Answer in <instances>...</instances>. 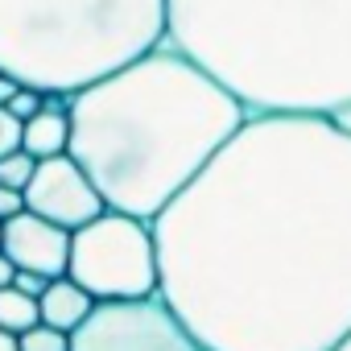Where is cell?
Returning a JSON list of instances; mask_svg holds the SVG:
<instances>
[{
    "mask_svg": "<svg viewBox=\"0 0 351 351\" xmlns=\"http://www.w3.org/2000/svg\"><path fill=\"white\" fill-rule=\"evenodd\" d=\"M13 277H17V265H13L5 252H0V289H5V285H13Z\"/></svg>",
    "mask_w": 351,
    "mask_h": 351,
    "instance_id": "obj_19",
    "label": "cell"
},
{
    "mask_svg": "<svg viewBox=\"0 0 351 351\" xmlns=\"http://www.w3.org/2000/svg\"><path fill=\"white\" fill-rule=\"evenodd\" d=\"M25 211L42 215V219H50V223L66 228V232H75V228L91 223V219H95L99 211H108V207H104L95 182L87 178V169H83L71 153H58V157L38 161L34 178H29V186H25Z\"/></svg>",
    "mask_w": 351,
    "mask_h": 351,
    "instance_id": "obj_7",
    "label": "cell"
},
{
    "mask_svg": "<svg viewBox=\"0 0 351 351\" xmlns=\"http://www.w3.org/2000/svg\"><path fill=\"white\" fill-rule=\"evenodd\" d=\"M21 87H25V83H17L13 75H0V108H5V104H9V99L21 91Z\"/></svg>",
    "mask_w": 351,
    "mask_h": 351,
    "instance_id": "obj_18",
    "label": "cell"
},
{
    "mask_svg": "<svg viewBox=\"0 0 351 351\" xmlns=\"http://www.w3.org/2000/svg\"><path fill=\"white\" fill-rule=\"evenodd\" d=\"M71 145V116H66V95H42V108L21 124V149L34 161L58 157Z\"/></svg>",
    "mask_w": 351,
    "mask_h": 351,
    "instance_id": "obj_9",
    "label": "cell"
},
{
    "mask_svg": "<svg viewBox=\"0 0 351 351\" xmlns=\"http://www.w3.org/2000/svg\"><path fill=\"white\" fill-rule=\"evenodd\" d=\"M13 149H21V120L9 108H0V157Z\"/></svg>",
    "mask_w": 351,
    "mask_h": 351,
    "instance_id": "obj_14",
    "label": "cell"
},
{
    "mask_svg": "<svg viewBox=\"0 0 351 351\" xmlns=\"http://www.w3.org/2000/svg\"><path fill=\"white\" fill-rule=\"evenodd\" d=\"M66 153L104 207L157 219L248 120V108L178 46H153L66 99Z\"/></svg>",
    "mask_w": 351,
    "mask_h": 351,
    "instance_id": "obj_2",
    "label": "cell"
},
{
    "mask_svg": "<svg viewBox=\"0 0 351 351\" xmlns=\"http://www.w3.org/2000/svg\"><path fill=\"white\" fill-rule=\"evenodd\" d=\"M25 211V191H13V186H0V223L13 219Z\"/></svg>",
    "mask_w": 351,
    "mask_h": 351,
    "instance_id": "obj_16",
    "label": "cell"
},
{
    "mask_svg": "<svg viewBox=\"0 0 351 351\" xmlns=\"http://www.w3.org/2000/svg\"><path fill=\"white\" fill-rule=\"evenodd\" d=\"M91 310H95V298H91L79 281H71L66 273H62V277H50V285H46L42 298H38L42 322L54 326V330H66V335H71Z\"/></svg>",
    "mask_w": 351,
    "mask_h": 351,
    "instance_id": "obj_10",
    "label": "cell"
},
{
    "mask_svg": "<svg viewBox=\"0 0 351 351\" xmlns=\"http://www.w3.org/2000/svg\"><path fill=\"white\" fill-rule=\"evenodd\" d=\"M335 351H351V335H347V339H343V343H339Z\"/></svg>",
    "mask_w": 351,
    "mask_h": 351,
    "instance_id": "obj_21",
    "label": "cell"
},
{
    "mask_svg": "<svg viewBox=\"0 0 351 351\" xmlns=\"http://www.w3.org/2000/svg\"><path fill=\"white\" fill-rule=\"evenodd\" d=\"M165 34V0H0V75L71 99Z\"/></svg>",
    "mask_w": 351,
    "mask_h": 351,
    "instance_id": "obj_4",
    "label": "cell"
},
{
    "mask_svg": "<svg viewBox=\"0 0 351 351\" xmlns=\"http://www.w3.org/2000/svg\"><path fill=\"white\" fill-rule=\"evenodd\" d=\"M42 314H38V298L17 289V285H5L0 289V330H9V335H21L29 326H38Z\"/></svg>",
    "mask_w": 351,
    "mask_h": 351,
    "instance_id": "obj_11",
    "label": "cell"
},
{
    "mask_svg": "<svg viewBox=\"0 0 351 351\" xmlns=\"http://www.w3.org/2000/svg\"><path fill=\"white\" fill-rule=\"evenodd\" d=\"M0 252H5L17 269L42 273V277H62L66 273V256H71V232L21 211L13 219H5V232H0Z\"/></svg>",
    "mask_w": 351,
    "mask_h": 351,
    "instance_id": "obj_8",
    "label": "cell"
},
{
    "mask_svg": "<svg viewBox=\"0 0 351 351\" xmlns=\"http://www.w3.org/2000/svg\"><path fill=\"white\" fill-rule=\"evenodd\" d=\"M0 351H21V347H17V335H9V330H0Z\"/></svg>",
    "mask_w": 351,
    "mask_h": 351,
    "instance_id": "obj_20",
    "label": "cell"
},
{
    "mask_svg": "<svg viewBox=\"0 0 351 351\" xmlns=\"http://www.w3.org/2000/svg\"><path fill=\"white\" fill-rule=\"evenodd\" d=\"M165 42L248 112L351 108V0H165Z\"/></svg>",
    "mask_w": 351,
    "mask_h": 351,
    "instance_id": "obj_3",
    "label": "cell"
},
{
    "mask_svg": "<svg viewBox=\"0 0 351 351\" xmlns=\"http://www.w3.org/2000/svg\"><path fill=\"white\" fill-rule=\"evenodd\" d=\"M66 277L79 281L95 302L153 298L161 289L153 223L112 207L99 211L91 223L71 232Z\"/></svg>",
    "mask_w": 351,
    "mask_h": 351,
    "instance_id": "obj_5",
    "label": "cell"
},
{
    "mask_svg": "<svg viewBox=\"0 0 351 351\" xmlns=\"http://www.w3.org/2000/svg\"><path fill=\"white\" fill-rule=\"evenodd\" d=\"M34 169H38V161H34L25 149H13V153H5V157H0V186L25 191V186H29V178H34Z\"/></svg>",
    "mask_w": 351,
    "mask_h": 351,
    "instance_id": "obj_12",
    "label": "cell"
},
{
    "mask_svg": "<svg viewBox=\"0 0 351 351\" xmlns=\"http://www.w3.org/2000/svg\"><path fill=\"white\" fill-rule=\"evenodd\" d=\"M71 351H207L161 293L132 302H95L71 330Z\"/></svg>",
    "mask_w": 351,
    "mask_h": 351,
    "instance_id": "obj_6",
    "label": "cell"
},
{
    "mask_svg": "<svg viewBox=\"0 0 351 351\" xmlns=\"http://www.w3.org/2000/svg\"><path fill=\"white\" fill-rule=\"evenodd\" d=\"M153 240L157 293L207 351H335L351 335V132L248 112Z\"/></svg>",
    "mask_w": 351,
    "mask_h": 351,
    "instance_id": "obj_1",
    "label": "cell"
},
{
    "mask_svg": "<svg viewBox=\"0 0 351 351\" xmlns=\"http://www.w3.org/2000/svg\"><path fill=\"white\" fill-rule=\"evenodd\" d=\"M0 232H5V223H0Z\"/></svg>",
    "mask_w": 351,
    "mask_h": 351,
    "instance_id": "obj_22",
    "label": "cell"
},
{
    "mask_svg": "<svg viewBox=\"0 0 351 351\" xmlns=\"http://www.w3.org/2000/svg\"><path fill=\"white\" fill-rule=\"evenodd\" d=\"M13 285H17V289H25V293H34V298H42V289L50 285V277H42V273H29V269H17Z\"/></svg>",
    "mask_w": 351,
    "mask_h": 351,
    "instance_id": "obj_17",
    "label": "cell"
},
{
    "mask_svg": "<svg viewBox=\"0 0 351 351\" xmlns=\"http://www.w3.org/2000/svg\"><path fill=\"white\" fill-rule=\"evenodd\" d=\"M17 347H21V351H71V335H66V330H54V326H46V322H38V326H29V330L17 335Z\"/></svg>",
    "mask_w": 351,
    "mask_h": 351,
    "instance_id": "obj_13",
    "label": "cell"
},
{
    "mask_svg": "<svg viewBox=\"0 0 351 351\" xmlns=\"http://www.w3.org/2000/svg\"><path fill=\"white\" fill-rule=\"evenodd\" d=\"M5 108H9V112L21 120V124H25V120H29V116L42 108V91H34V87H21V91H17V95L5 104Z\"/></svg>",
    "mask_w": 351,
    "mask_h": 351,
    "instance_id": "obj_15",
    "label": "cell"
}]
</instances>
